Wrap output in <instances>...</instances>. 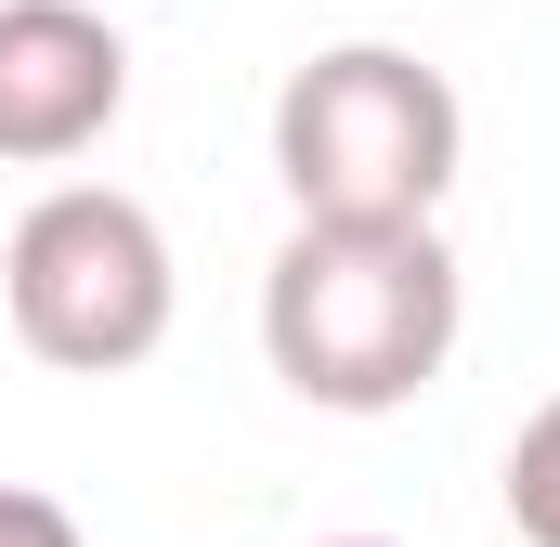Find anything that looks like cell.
Here are the masks:
<instances>
[{
    "label": "cell",
    "mask_w": 560,
    "mask_h": 547,
    "mask_svg": "<svg viewBox=\"0 0 560 547\" xmlns=\"http://www.w3.org/2000/svg\"><path fill=\"white\" fill-rule=\"evenodd\" d=\"M469 287L443 222H300L261 274V352L313 417H405L456 365Z\"/></svg>",
    "instance_id": "1"
},
{
    "label": "cell",
    "mask_w": 560,
    "mask_h": 547,
    "mask_svg": "<svg viewBox=\"0 0 560 547\" xmlns=\"http://www.w3.org/2000/svg\"><path fill=\"white\" fill-rule=\"evenodd\" d=\"M456 156H469L456 79L405 39H339L275 92V183L300 222H443Z\"/></svg>",
    "instance_id": "2"
},
{
    "label": "cell",
    "mask_w": 560,
    "mask_h": 547,
    "mask_svg": "<svg viewBox=\"0 0 560 547\" xmlns=\"http://www.w3.org/2000/svg\"><path fill=\"white\" fill-rule=\"evenodd\" d=\"M0 313H13V339H26L39 365H66V379L143 365V352L170 339V313H183V274H170L156 209L118 196V183H52V196L13 222V248H0Z\"/></svg>",
    "instance_id": "3"
},
{
    "label": "cell",
    "mask_w": 560,
    "mask_h": 547,
    "mask_svg": "<svg viewBox=\"0 0 560 547\" xmlns=\"http://www.w3.org/2000/svg\"><path fill=\"white\" fill-rule=\"evenodd\" d=\"M131 39L105 0H0V170H66L118 131Z\"/></svg>",
    "instance_id": "4"
},
{
    "label": "cell",
    "mask_w": 560,
    "mask_h": 547,
    "mask_svg": "<svg viewBox=\"0 0 560 547\" xmlns=\"http://www.w3.org/2000/svg\"><path fill=\"white\" fill-rule=\"evenodd\" d=\"M495 496H509V535H522V547H560V392L522 417V430H509Z\"/></svg>",
    "instance_id": "5"
},
{
    "label": "cell",
    "mask_w": 560,
    "mask_h": 547,
    "mask_svg": "<svg viewBox=\"0 0 560 547\" xmlns=\"http://www.w3.org/2000/svg\"><path fill=\"white\" fill-rule=\"evenodd\" d=\"M0 547H79V509L39 482H0Z\"/></svg>",
    "instance_id": "6"
},
{
    "label": "cell",
    "mask_w": 560,
    "mask_h": 547,
    "mask_svg": "<svg viewBox=\"0 0 560 547\" xmlns=\"http://www.w3.org/2000/svg\"><path fill=\"white\" fill-rule=\"evenodd\" d=\"M326 547H392V535H326Z\"/></svg>",
    "instance_id": "7"
},
{
    "label": "cell",
    "mask_w": 560,
    "mask_h": 547,
    "mask_svg": "<svg viewBox=\"0 0 560 547\" xmlns=\"http://www.w3.org/2000/svg\"><path fill=\"white\" fill-rule=\"evenodd\" d=\"M105 13H118V0H105Z\"/></svg>",
    "instance_id": "8"
}]
</instances>
